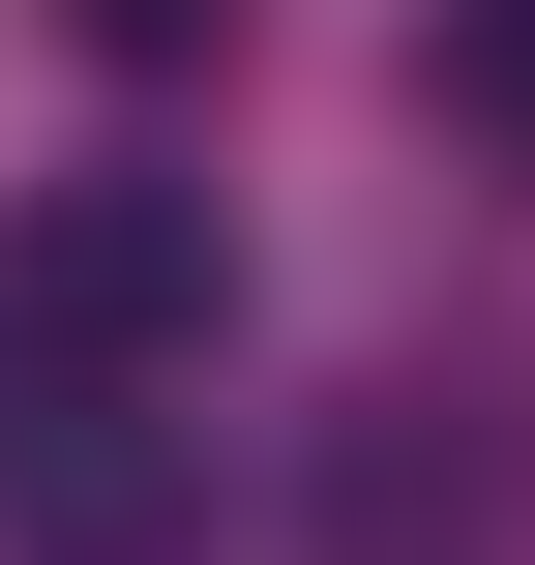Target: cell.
<instances>
[{
    "mask_svg": "<svg viewBox=\"0 0 535 565\" xmlns=\"http://www.w3.org/2000/svg\"><path fill=\"white\" fill-rule=\"evenodd\" d=\"M417 119L477 179H535V0H417Z\"/></svg>",
    "mask_w": 535,
    "mask_h": 565,
    "instance_id": "3",
    "label": "cell"
},
{
    "mask_svg": "<svg viewBox=\"0 0 535 565\" xmlns=\"http://www.w3.org/2000/svg\"><path fill=\"white\" fill-rule=\"evenodd\" d=\"M60 30H89L119 89H208V60H238V0H60Z\"/></svg>",
    "mask_w": 535,
    "mask_h": 565,
    "instance_id": "4",
    "label": "cell"
},
{
    "mask_svg": "<svg viewBox=\"0 0 535 565\" xmlns=\"http://www.w3.org/2000/svg\"><path fill=\"white\" fill-rule=\"evenodd\" d=\"M208 328H238V209L208 179H30V238H0V387L30 417H149V387H208Z\"/></svg>",
    "mask_w": 535,
    "mask_h": 565,
    "instance_id": "1",
    "label": "cell"
},
{
    "mask_svg": "<svg viewBox=\"0 0 535 565\" xmlns=\"http://www.w3.org/2000/svg\"><path fill=\"white\" fill-rule=\"evenodd\" d=\"M328 565H535V387H357L328 417Z\"/></svg>",
    "mask_w": 535,
    "mask_h": 565,
    "instance_id": "2",
    "label": "cell"
}]
</instances>
